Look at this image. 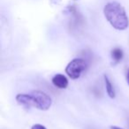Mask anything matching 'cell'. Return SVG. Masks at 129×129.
<instances>
[{
	"mask_svg": "<svg viewBox=\"0 0 129 129\" xmlns=\"http://www.w3.org/2000/svg\"><path fill=\"white\" fill-rule=\"evenodd\" d=\"M104 14L107 21L117 30H125L129 26V19L124 6L120 3L109 2L104 7Z\"/></svg>",
	"mask_w": 129,
	"mask_h": 129,
	"instance_id": "6da1fadb",
	"label": "cell"
},
{
	"mask_svg": "<svg viewBox=\"0 0 129 129\" xmlns=\"http://www.w3.org/2000/svg\"><path fill=\"white\" fill-rule=\"evenodd\" d=\"M16 101L27 107H36L40 111H48L52 104L50 96L41 90H33L29 94H18Z\"/></svg>",
	"mask_w": 129,
	"mask_h": 129,
	"instance_id": "7a4b0ae2",
	"label": "cell"
},
{
	"mask_svg": "<svg viewBox=\"0 0 129 129\" xmlns=\"http://www.w3.org/2000/svg\"><path fill=\"white\" fill-rule=\"evenodd\" d=\"M88 67L87 61L83 58L76 57L71 60L66 67V74L73 80H77L81 77L83 72H85Z\"/></svg>",
	"mask_w": 129,
	"mask_h": 129,
	"instance_id": "3957f363",
	"label": "cell"
},
{
	"mask_svg": "<svg viewBox=\"0 0 129 129\" xmlns=\"http://www.w3.org/2000/svg\"><path fill=\"white\" fill-rule=\"evenodd\" d=\"M52 84L59 89H64L68 86V80L64 74H57L52 78Z\"/></svg>",
	"mask_w": 129,
	"mask_h": 129,
	"instance_id": "277c9868",
	"label": "cell"
},
{
	"mask_svg": "<svg viewBox=\"0 0 129 129\" xmlns=\"http://www.w3.org/2000/svg\"><path fill=\"white\" fill-rule=\"evenodd\" d=\"M104 83H105V88H106V92H107L108 95H109L111 98H114L115 95H116V93H115V89L114 87H113L112 83L111 82L109 77L107 75H104Z\"/></svg>",
	"mask_w": 129,
	"mask_h": 129,
	"instance_id": "5b68a950",
	"label": "cell"
},
{
	"mask_svg": "<svg viewBox=\"0 0 129 129\" xmlns=\"http://www.w3.org/2000/svg\"><path fill=\"white\" fill-rule=\"evenodd\" d=\"M111 57H112L113 61L116 63L119 62L122 58H123V51L121 49L119 48H115L111 50Z\"/></svg>",
	"mask_w": 129,
	"mask_h": 129,
	"instance_id": "8992f818",
	"label": "cell"
},
{
	"mask_svg": "<svg viewBox=\"0 0 129 129\" xmlns=\"http://www.w3.org/2000/svg\"><path fill=\"white\" fill-rule=\"evenodd\" d=\"M31 129H47V128L43 125H40V124H36V125H34L32 127H31Z\"/></svg>",
	"mask_w": 129,
	"mask_h": 129,
	"instance_id": "52a82bcc",
	"label": "cell"
},
{
	"mask_svg": "<svg viewBox=\"0 0 129 129\" xmlns=\"http://www.w3.org/2000/svg\"><path fill=\"white\" fill-rule=\"evenodd\" d=\"M111 129H123V128H121V127H119V126H116V125H111V127H110Z\"/></svg>",
	"mask_w": 129,
	"mask_h": 129,
	"instance_id": "ba28073f",
	"label": "cell"
},
{
	"mask_svg": "<svg viewBox=\"0 0 129 129\" xmlns=\"http://www.w3.org/2000/svg\"><path fill=\"white\" fill-rule=\"evenodd\" d=\"M126 81H127V83L129 85V69L127 70V73H126Z\"/></svg>",
	"mask_w": 129,
	"mask_h": 129,
	"instance_id": "9c48e42d",
	"label": "cell"
}]
</instances>
